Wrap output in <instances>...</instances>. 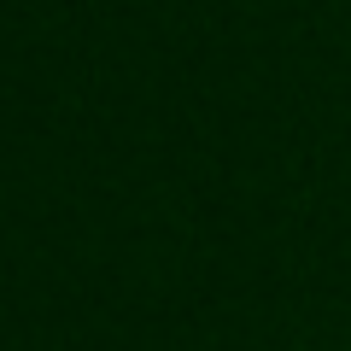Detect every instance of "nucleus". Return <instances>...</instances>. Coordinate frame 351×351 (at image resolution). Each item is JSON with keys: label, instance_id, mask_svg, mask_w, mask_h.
<instances>
[]
</instances>
